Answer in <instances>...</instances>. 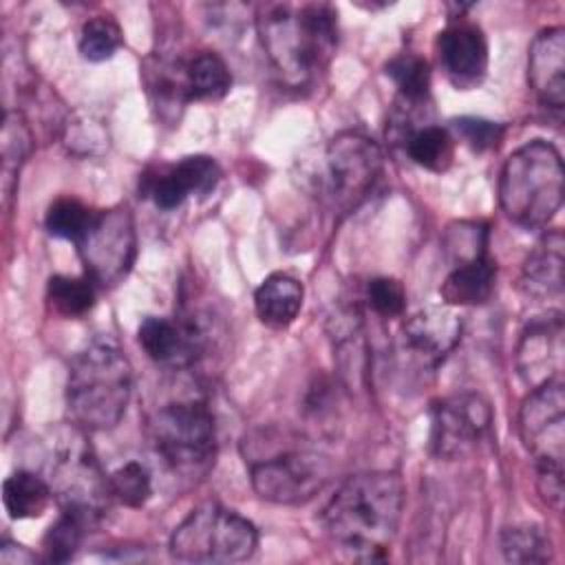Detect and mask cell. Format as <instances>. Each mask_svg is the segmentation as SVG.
Returning <instances> with one entry per match:
<instances>
[{
  "instance_id": "11",
  "label": "cell",
  "mask_w": 565,
  "mask_h": 565,
  "mask_svg": "<svg viewBox=\"0 0 565 565\" xmlns=\"http://www.w3.org/2000/svg\"><path fill=\"white\" fill-rule=\"evenodd\" d=\"M492 426L490 402L475 391L455 393L430 406V450L435 457L455 461L477 450Z\"/></svg>"
},
{
  "instance_id": "34",
  "label": "cell",
  "mask_w": 565,
  "mask_h": 565,
  "mask_svg": "<svg viewBox=\"0 0 565 565\" xmlns=\"http://www.w3.org/2000/svg\"><path fill=\"white\" fill-rule=\"evenodd\" d=\"M455 137L475 152H486L499 146L503 126L483 117H457L450 121Z\"/></svg>"
},
{
  "instance_id": "2",
  "label": "cell",
  "mask_w": 565,
  "mask_h": 565,
  "mask_svg": "<svg viewBox=\"0 0 565 565\" xmlns=\"http://www.w3.org/2000/svg\"><path fill=\"white\" fill-rule=\"evenodd\" d=\"M263 53L287 88L309 86L338 46V11L329 2H269L258 9Z\"/></svg>"
},
{
  "instance_id": "3",
  "label": "cell",
  "mask_w": 565,
  "mask_h": 565,
  "mask_svg": "<svg viewBox=\"0 0 565 565\" xmlns=\"http://www.w3.org/2000/svg\"><path fill=\"white\" fill-rule=\"evenodd\" d=\"M132 369L110 340H95L82 349L68 369L66 406L77 428H115L130 402Z\"/></svg>"
},
{
  "instance_id": "30",
  "label": "cell",
  "mask_w": 565,
  "mask_h": 565,
  "mask_svg": "<svg viewBox=\"0 0 565 565\" xmlns=\"http://www.w3.org/2000/svg\"><path fill=\"white\" fill-rule=\"evenodd\" d=\"M93 214L95 212L88 210L82 201L71 199V196H62V199H57L49 205L46 216H44V225H46L49 234L77 243L84 236V232L88 230V225L93 221Z\"/></svg>"
},
{
  "instance_id": "5",
  "label": "cell",
  "mask_w": 565,
  "mask_h": 565,
  "mask_svg": "<svg viewBox=\"0 0 565 565\" xmlns=\"http://www.w3.org/2000/svg\"><path fill=\"white\" fill-rule=\"evenodd\" d=\"M148 439L163 463L181 477H201L216 457V424L203 402H172L148 419Z\"/></svg>"
},
{
  "instance_id": "16",
  "label": "cell",
  "mask_w": 565,
  "mask_h": 565,
  "mask_svg": "<svg viewBox=\"0 0 565 565\" xmlns=\"http://www.w3.org/2000/svg\"><path fill=\"white\" fill-rule=\"evenodd\" d=\"M527 84L539 104L556 115L565 106V31L563 26L543 29L530 44Z\"/></svg>"
},
{
  "instance_id": "14",
  "label": "cell",
  "mask_w": 565,
  "mask_h": 565,
  "mask_svg": "<svg viewBox=\"0 0 565 565\" xmlns=\"http://www.w3.org/2000/svg\"><path fill=\"white\" fill-rule=\"evenodd\" d=\"M221 179L218 163L207 154H190L177 163L159 168L143 179V192L159 210H177L190 196L207 194Z\"/></svg>"
},
{
  "instance_id": "6",
  "label": "cell",
  "mask_w": 565,
  "mask_h": 565,
  "mask_svg": "<svg viewBox=\"0 0 565 565\" xmlns=\"http://www.w3.org/2000/svg\"><path fill=\"white\" fill-rule=\"evenodd\" d=\"M258 547L256 527L218 503L194 508L172 532L170 552L185 563H238Z\"/></svg>"
},
{
  "instance_id": "17",
  "label": "cell",
  "mask_w": 565,
  "mask_h": 565,
  "mask_svg": "<svg viewBox=\"0 0 565 565\" xmlns=\"http://www.w3.org/2000/svg\"><path fill=\"white\" fill-rule=\"evenodd\" d=\"M439 62L457 88L479 84L488 71V42L472 22H452L437 35Z\"/></svg>"
},
{
  "instance_id": "35",
  "label": "cell",
  "mask_w": 565,
  "mask_h": 565,
  "mask_svg": "<svg viewBox=\"0 0 565 565\" xmlns=\"http://www.w3.org/2000/svg\"><path fill=\"white\" fill-rule=\"evenodd\" d=\"M366 302L382 318H397L406 309V289L397 278L377 276L366 285Z\"/></svg>"
},
{
  "instance_id": "7",
  "label": "cell",
  "mask_w": 565,
  "mask_h": 565,
  "mask_svg": "<svg viewBox=\"0 0 565 565\" xmlns=\"http://www.w3.org/2000/svg\"><path fill=\"white\" fill-rule=\"evenodd\" d=\"M382 166V150L371 137L358 130L338 132L327 143L320 163L318 183L324 203L340 214L355 210L375 188Z\"/></svg>"
},
{
  "instance_id": "15",
  "label": "cell",
  "mask_w": 565,
  "mask_h": 565,
  "mask_svg": "<svg viewBox=\"0 0 565 565\" xmlns=\"http://www.w3.org/2000/svg\"><path fill=\"white\" fill-rule=\"evenodd\" d=\"M146 355L163 366H190L203 351V329L194 318L148 316L137 331Z\"/></svg>"
},
{
  "instance_id": "24",
  "label": "cell",
  "mask_w": 565,
  "mask_h": 565,
  "mask_svg": "<svg viewBox=\"0 0 565 565\" xmlns=\"http://www.w3.org/2000/svg\"><path fill=\"white\" fill-rule=\"evenodd\" d=\"M51 499V483L29 470H18L2 483V503L11 519H38L46 512Z\"/></svg>"
},
{
  "instance_id": "8",
  "label": "cell",
  "mask_w": 565,
  "mask_h": 565,
  "mask_svg": "<svg viewBox=\"0 0 565 565\" xmlns=\"http://www.w3.org/2000/svg\"><path fill=\"white\" fill-rule=\"evenodd\" d=\"M49 475L53 497L64 512H73L90 525L106 514V508L113 501L108 477L99 470L95 455L77 430H73L53 452Z\"/></svg>"
},
{
  "instance_id": "19",
  "label": "cell",
  "mask_w": 565,
  "mask_h": 565,
  "mask_svg": "<svg viewBox=\"0 0 565 565\" xmlns=\"http://www.w3.org/2000/svg\"><path fill=\"white\" fill-rule=\"evenodd\" d=\"M563 234L561 230H552L545 234L536 247L525 258L521 271V289L527 298L534 300H552L563 294Z\"/></svg>"
},
{
  "instance_id": "13",
  "label": "cell",
  "mask_w": 565,
  "mask_h": 565,
  "mask_svg": "<svg viewBox=\"0 0 565 565\" xmlns=\"http://www.w3.org/2000/svg\"><path fill=\"white\" fill-rule=\"evenodd\" d=\"M519 377L532 388L561 380L563 371V316L558 311L532 320L516 347Z\"/></svg>"
},
{
  "instance_id": "4",
  "label": "cell",
  "mask_w": 565,
  "mask_h": 565,
  "mask_svg": "<svg viewBox=\"0 0 565 565\" xmlns=\"http://www.w3.org/2000/svg\"><path fill=\"white\" fill-rule=\"evenodd\" d=\"M563 181L561 152L550 141H527L501 168L499 205L525 230L545 227L563 205Z\"/></svg>"
},
{
  "instance_id": "18",
  "label": "cell",
  "mask_w": 565,
  "mask_h": 565,
  "mask_svg": "<svg viewBox=\"0 0 565 565\" xmlns=\"http://www.w3.org/2000/svg\"><path fill=\"white\" fill-rule=\"evenodd\" d=\"M463 322L452 307H424L402 327L406 349L424 364L437 366L459 342Z\"/></svg>"
},
{
  "instance_id": "1",
  "label": "cell",
  "mask_w": 565,
  "mask_h": 565,
  "mask_svg": "<svg viewBox=\"0 0 565 565\" xmlns=\"http://www.w3.org/2000/svg\"><path fill=\"white\" fill-rule=\"evenodd\" d=\"M397 472H358L340 483L322 510V525L340 550L360 561L382 558L397 534L404 510Z\"/></svg>"
},
{
  "instance_id": "31",
  "label": "cell",
  "mask_w": 565,
  "mask_h": 565,
  "mask_svg": "<svg viewBox=\"0 0 565 565\" xmlns=\"http://www.w3.org/2000/svg\"><path fill=\"white\" fill-rule=\"evenodd\" d=\"M121 46V29L110 15H95L79 31V53L88 62H104Z\"/></svg>"
},
{
  "instance_id": "32",
  "label": "cell",
  "mask_w": 565,
  "mask_h": 565,
  "mask_svg": "<svg viewBox=\"0 0 565 565\" xmlns=\"http://www.w3.org/2000/svg\"><path fill=\"white\" fill-rule=\"evenodd\" d=\"M108 490L113 501L128 508H141L152 494L150 472L139 461H128L108 475Z\"/></svg>"
},
{
  "instance_id": "26",
  "label": "cell",
  "mask_w": 565,
  "mask_h": 565,
  "mask_svg": "<svg viewBox=\"0 0 565 565\" xmlns=\"http://www.w3.org/2000/svg\"><path fill=\"white\" fill-rule=\"evenodd\" d=\"M2 194L9 203L13 194V185L18 179V172L31 150V132L20 113H4L2 121Z\"/></svg>"
},
{
  "instance_id": "23",
  "label": "cell",
  "mask_w": 565,
  "mask_h": 565,
  "mask_svg": "<svg viewBox=\"0 0 565 565\" xmlns=\"http://www.w3.org/2000/svg\"><path fill=\"white\" fill-rule=\"evenodd\" d=\"M404 150L413 163L430 172H444L455 157V137L448 128L424 121L402 137Z\"/></svg>"
},
{
  "instance_id": "37",
  "label": "cell",
  "mask_w": 565,
  "mask_h": 565,
  "mask_svg": "<svg viewBox=\"0 0 565 565\" xmlns=\"http://www.w3.org/2000/svg\"><path fill=\"white\" fill-rule=\"evenodd\" d=\"M0 561L2 563H35L38 556L33 552H29L24 545H18L13 541H2L0 545Z\"/></svg>"
},
{
  "instance_id": "29",
  "label": "cell",
  "mask_w": 565,
  "mask_h": 565,
  "mask_svg": "<svg viewBox=\"0 0 565 565\" xmlns=\"http://www.w3.org/2000/svg\"><path fill=\"white\" fill-rule=\"evenodd\" d=\"M90 527L88 521L73 512L60 514V519L46 530L42 539V561L46 563H66L75 556L82 545L84 532Z\"/></svg>"
},
{
  "instance_id": "21",
  "label": "cell",
  "mask_w": 565,
  "mask_h": 565,
  "mask_svg": "<svg viewBox=\"0 0 565 565\" xmlns=\"http://www.w3.org/2000/svg\"><path fill=\"white\" fill-rule=\"evenodd\" d=\"M302 298L305 287L296 276L274 271L258 285L254 294V309L265 327L285 329L300 313Z\"/></svg>"
},
{
  "instance_id": "20",
  "label": "cell",
  "mask_w": 565,
  "mask_h": 565,
  "mask_svg": "<svg viewBox=\"0 0 565 565\" xmlns=\"http://www.w3.org/2000/svg\"><path fill=\"white\" fill-rule=\"evenodd\" d=\"M497 263L483 254L479 258L459 263L444 278L439 294L448 307L486 305L494 294Z\"/></svg>"
},
{
  "instance_id": "36",
  "label": "cell",
  "mask_w": 565,
  "mask_h": 565,
  "mask_svg": "<svg viewBox=\"0 0 565 565\" xmlns=\"http://www.w3.org/2000/svg\"><path fill=\"white\" fill-rule=\"evenodd\" d=\"M536 477L543 501L558 512L563 503V468H536Z\"/></svg>"
},
{
  "instance_id": "27",
  "label": "cell",
  "mask_w": 565,
  "mask_h": 565,
  "mask_svg": "<svg viewBox=\"0 0 565 565\" xmlns=\"http://www.w3.org/2000/svg\"><path fill=\"white\" fill-rule=\"evenodd\" d=\"M386 75L397 86V99L408 104H426L430 93V66L415 53H402L386 64Z\"/></svg>"
},
{
  "instance_id": "12",
  "label": "cell",
  "mask_w": 565,
  "mask_h": 565,
  "mask_svg": "<svg viewBox=\"0 0 565 565\" xmlns=\"http://www.w3.org/2000/svg\"><path fill=\"white\" fill-rule=\"evenodd\" d=\"M519 437L536 468H563L565 455V393L563 382H547L530 391L519 408Z\"/></svg>"
},
{
  "instance_id": "33",
  "label": "cell",
  "mask_w": 565,
  "mask_h": 565,
  "mask_svg": "<svg viewBox=\"0 0 565 565\" xmlns=\"http://www.w3.org/2000/svg\"><path fill=\"white\" fill-rule=\"evenodd\" d=\"M488 245V225L475 221H459L448 225L444 236V247L448 258L459 265L486 254Z\"/></svg>"
},
{
  "instance_id": "25",
  "label": "cell",
  "mask_w": 565,
  "mask_h": 565,
  "mask_svg": "<svg viewBox=\"0 0 565 565\" xmlns=\"http://www.w3.org/2000/svg\"><path fill=\"white\" fill-rule=\"evenodd\" d=\"M95 282L84 276H51L46 285V305L62 318H79L95 305Z\"/></svg>"
},
{
  "instance_id": "22",
  "label": "cell",
  "mask_w": 565,
  "mask_h": 565,
  "mask_svg": "<svg viewBox=\"0 0 565 565\" xmlns=\"http://www.w3.org/2000/svg\"><path fill=\"white\" fill-rule=\"evenodd\" d=\"M181 84L185 102L221 99L232 84V75L223 57L212 51H201L181 64Z\"/></svg>"
},
{
  "instance_id": "10",
  "label": "cell",
  "mask_w": 565,
  "mask_h": 565,
  "mask_svg": "<svg viewBox=\"0 0 565 565\" xmlns=\"http://www.w3.org/2000/svg\"><path fill=\"white\" fill-rule=\"evenodd\" d=\"M86 276L97 287H113L130 271L137 254L135 223L124 205L93 214L84 236L75 243Z\"/></svg>"
},
{
  "instance_id": "28",
  "label": "cell",
  "mask_w": 565,
  "mask_h": 565,
  "mask_svg": "<svg viewBox=\"0 0 565 565\" xmlns=\"http://www.w3.org/2000/svg\"><path fill=\"white\" fill-rule=\"evenodd\" d=\"M501 552L510 563H547L552 561V541L536 525H514L501 532Z\"/></svg>"
},
{
  "instance_id": "9",
  "label": "cell",
  "mask_w": 565,
  "mask_h": 565,
  "mask_svg": "<svg viewBox=\"0 0 565 565\" xmlns=\"http://www.w3.org/2000/svg\"><path fill=\"white\" fill-rule=\"evenodd\" d=\"M331 463L309 448H282L252 461L254 492L278 505H300L329 481Z\"/></svg>"
}]
</instances>
